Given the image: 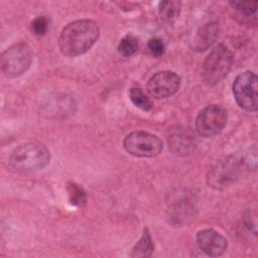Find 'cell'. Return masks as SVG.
Here are the masks:
<instances>
[{
	"instance_id": "11",
	"label": "cell",
	"mask_w": 258,
	"mask_h": 258,
	"mask_svg": "<svg viewBox=\"0 0 258 258\" xmlns=\"http://www.w3.org/2000/svg\"><path fill=\"white\" fill-rule=\"evenodd\" d=\"M168 143L175 154H189L195 146L192 134L184 127L176 126L170 129Z\"/></svg>"
},
{
	"instance_id": "10",
	"label": "cell",
	"mask_w": 258,
	"mask_h": 258,
	"mask_svg": "<svg viewBox=\"0 0 258 258\" xmlns=\"http://www.w3.org/2000/svg\"><path fill=\"white\" fill-rule=\"evenodd\" d=\"M197 243L200 249L209 256L222 255L227 248V240L213 229H205L197 234Z\"/></svg>"
},
{
	"instance_id": "14",
	"label": "cell",
	"mask_w": 258,
	"mask_h": 258,
	"mask_svg": "<svg viewBox=\"0 0 258 258\" xmlns=\"http://www.w3.org/2000/svg\"><path fill=\"white\" fill-rule=\"evenodd\" d=\"M153 243L148 229H144L142 237L132 249V257H149L153 251Z\"/></svg>"
},
{
	"instance_id": "17",
	"label": "cell",
	"mask_w": 258,
	"mask_h": 258,
	"mask_svg": "<svg viewBox=\"0 0 258 258\" xmlns=\"http://www.w3.org/2000/svg\"><path fill=\"white\" fill-rule=\"evenodd\" d=\"M138 49V41L135 37L127 35L121 39L118 45L119 52L126 57L132 56Z\"/></svg>"
},
{
	"instance_id": "12",
	"label": "cell",
	"mask_w": 258,
	"mask_h": 258,
	"mask_svg": "<svg viewBox=\"0 0 258 258\" xmlns=\"http://www.w3.org/2000/svg\"><path fill=\"white\" fill-rule=\"evenodd\" d=\"M219 27L217 22H210L202 26L196 33L192 40V47L198 51H203L209 48L218 36Z\"/></svg>"
},
{
	"instance_id": "5",
	"label": "cell",
	"mask_w": 258,
	"mask_h": 258,
	"mask_svg": "<svg viewBox=\"0 0 258 258\" xmlns=\"http://www.w3.org/2000/svg\"><path fill=\"white\" fill-rule=\"evenodd\" d=\"M233 94L244 110L254 112L258 108V78L253 72H244L234 81Z\"/></svg>"
},
{
	"instance_id": "13",
	"label": "cell",
	"mask_w": 258,
	"mask_h": 258,
	"mask_svg": "<svg viewBox=\"0 0 258 258\" xmlns=\"http://www.w3.org/2000/svg\"><path fill=\"white\" fill-rule=\"evenodd\" d=\"M181 3L179 1H162L159 3V15L166 23H173L179 16Z\"/></svg>"
},
{
	"instance_id": "9",
	"label": "cell",
	"mask_w": 258,
	"mask_h": 258,
	"mask_svg": "<svg viewBox=\"0 0 258 258\" xmlns=\"http://www.w3.org/2000/svg\"><path fill=\"white\" fill-rule=\"evenodd\" d=\"M180 85V78L173 72L161 71L154 74L147 83L148 94L155 99H164L175 94Z\"/></svg>"
},
{
	"instance_id": "8",
	"label": "cell",
	"mask_w": 258,
	"mask_h": 258,
	"mask_svg": "<svg viewBox=\"0 0 258 258\" xmlns=\"http://www.w3.org/2000/svg\"><path fill=\"white\" fill-rule=\"evenodd\" d=\"M227 123L226 110L218 105L203 109L196 120V129L203 137H212L222 131Z\"/></svg>"
},
{
	"instance_id": "7",
	"label": "cell",
	"mask_w": 258,
	"mask_h": 258,
	"mask_svg": "<svg viewBox=\"0 0 258 258\" xmlns=\"http://www.w3.org/2000/svg\"><path fill=\"white\" fill-rule=\"evenodd\" d=\"M123 146L129 154L137 157L156 156L163 148L159 137L145 131L129 133L123 140Z\"/></svg>"
},
{
	"instance_id": "18",
	"label": "cell",
	"mask_w": 258,
	"mask_h": 258,
	"mask_svg": "<svg viewBox=\"0 0 258 258\" xmlns=\"http://www.w3.org/2000/svg\"><path fill=\"white\" fill-rule=\"evenodd\" d=\"M229 3L237 11H239L241 14L246 16L255 14L258 7L257 1H231Z\"/></svg>"
},
{
	"instance_id": "3",
	"label": "cell",
	"mask_w": 258,
	"mask_h": 258,
	"mask_svg": "<svg viewBox=\"0 0 258 258\" xmlns=\"http://www.w3.org/2000/svg\"><path fill=\"white\" fill-rule=\"evenodd\" d=\"M232 63L233 55L230 49L224 44L217 45L210 51L203 62V82L207 86H215L228 75Z\"/></svg>"
},
{
	"instance_id": "20",
	"label": "cell",
	"mask_w": 258,
	"mask_h": 258,
	"mask_svg": "<svg viewBox=\"0 0 258 258\" xmlns=\"http://www.w3.org/2000/svg\"><path fill=\"white\" fill-rule=\"evenodd\" d=\"M47 20L45 17L43 16H39L37 18H35L32 22H31V28L33 30V32L37 35H43L45 34L46 30H47Z\"/></svg>"
},
{
	"instance_id": "19",
	"label": "cell",
	"mask_w": 258,
	"mask_h": 258,
	"mask_svg": "<svg viewBox=\"0 0 258 258\" xmlns=\"http://www.w3.org/2000/svg\"><path fill=\"white\" fill-rule=\"evenodd\" d=\"M147 45H148V49L150 50V52L155 56H161L165 49L163 41L157 37L149 39Z\"/></svg>"
},
{
	"instance_id": "15",
	"label": "cell",
	"mask_w": 258,
	"mask_h": 258,
	"mask_svg": "<svg viewBox=\"0 0 258 258\" xmlns=\"http://www.w3.org/2000/svg\"><path fill=\"white\" fill-rule=\"evenodd\" d=\"M68 194H69V200L70 203L73 206L81 207L86 204L87 201V195L82 186L75 182H69L68 183Z\"/></svg>"
},
{
	"instance_id": "16",
	"label": "cell",
	"mask_w": 258,
	"mask_h": 258,
	"mask_svg": "<svg viewBox=\"0 0 258 258\" xmlns=\"http://www.w3.org/2000/svg\"><path fill=\"white\" fill-rule=\"evenodd\" d=\"M130 99L132 103L144 111H149L152 108V104L148 97L143 93L140 88H132L130 91Z\"/></svg>"
},
{
	"instance_id": "2",
	"label": "cell",
	"mask_w": 258,
	"mask_h": 258,
	"mask_svg": "<svg viewBox=\"0 0 258 258\" xmlns=\"http://www.w3.org/2000/svg\"><path fill=\"white\" fill-rule=\"evenodd\" d=\"M50 160L49 149L38 142H27L16 147L9 158L10 165L18 172H33L45 167Z\"/></svg>"
},
{
	"instance_id": "4",
	"label": "cell",
	"mask_w": 258,
	"mask_h": 258,
	"mask_svg": "<svg viewBox=\"0 0 258 258\" xmlns=\"http://www.w3.org/2000/svg\"><path fill=\"white\" fill-rule=\"evenodd\" d=\"M32 58L29 45L25 42H18L1 54V71L7 78L19 77L29 69Z\"/></svg>"
},
{
	"instance_id": "1",
	"label": "cell",
	"mask_w": 258,
	"mask_h": 258,
	"mask_svg": "<svg viewBox=\"0 0 258 258\" xmlns=\"http://www.w3.org/2000/svg\"><path fill=\"white\" fill-rule=\"evenodd\" d=\"M100 28L91 19H81L69 23L58 38V47L66 56L74 57L87 52L97 41Z\"/></svg>"
},
{
	"instance_id": "6",
	"label": "cell",
	"mask_w": 258,
	"mask_h": 258,
	"mask_svg": "<svg viewBox=\"0 0 258 258\" xmlns=\"http://www.w3.org/2000/svg\"><path fill=\"white\" fill-rule=\"evenodd\" d=\"M241 162L235 156L219 159L208 172V184L216 189H224L233 184L239 177Z\"/></svg>"
}]
</instances>
